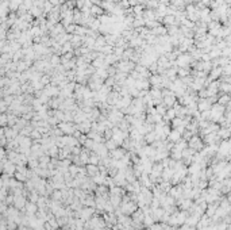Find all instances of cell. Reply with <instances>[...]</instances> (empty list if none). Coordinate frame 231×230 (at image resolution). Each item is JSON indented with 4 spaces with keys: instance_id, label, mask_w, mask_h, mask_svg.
I'll return each mask as SVG.
<instances>
[{
    "instance_id": "obj_2",
    "label": "cell",
    "mask_w": 231,
    "mask_h": 230,
    "mask_svg": "<svg viewBox=\"0 0 231 230\" xmlns=\"http://www.w3.org/2000/svg\"><path fill=\"white\" fill-rule=\"evenodd\" d=\"M191 61H192V57L189 54H180L176 60V65H178L180 68H187Z\"/></svg>"
},
{
    "instance_id": "obj_15",
    "label": "cell",
    "mask_w": 231,
    "mask_h": 230,
    "mask_svg": "<svg viewBox=\"0 0 231 230\" xmlns=\"http://www.w3.org/2000/svg\"><path fill=\"white\" fill-rule=\"evenodd\" d=\"M76 26H77V24H73V23H72V24H69V26L66 27V30H65V31H66L68 34L74 33V31H76Z\"/></svg>"
},
{
    "instance_id": "obj_1",
    "label": "cell",
    "mask_w": 231,
    "mask_h": 230,
    "mask_svg": "<svg viewBox=\"0 0 231 230\" xmlns=\"http://www.w3.org/2000/svg\"><path fill=\"white\" fill-rule=\"evenodd\" d=\"M108 119L110 122H112V125H118L121 121H123V114L118 108H112L108 114Z\"/></svg>"
},
{
    "instance_id": "obj_12",
    "label": "cell",
    "mask_w": 231,
    "mask_h": 230,
    "mask_svg": "<svg viewBox=\"0 0 231 230\" xmlns=\"http://www.w3.org/2000/svg\"><path fill=\"white\" fill-rule=\"evenodd\" d=\"M59 61H61V58H59L58 56H51L50 57V64H51V66H58L59 65Z\"/></svg>"
},
{
    "instance_id": "obj_7",
    "label": "cell",
    "mask_w": 231,
    "mask_h": 230,
    "mask_svg": "<svg viewBox=\"0 0 231 230\" xmlns=\"http://www.w3.org/2000/svg\"><path fill=\"white\" fill-rule=\"evenodd\" d=\"M91 121H85V122H81V123H77V130H80L81 133H88L91 130Z\"/></svg>"
},
{
    "instance_id": "obj_14",
    "label": "cell",
    "mask_w": 231,
    "mask_h": 230,
    "mask_svg": "<svg viewBox=\"0 0 231 230\" xmlns=\"http://www.w3.org/2000/svg\"><path fill=\"white\" fill-rule=\"evenodd\" d=\"M226 103H230V96H227V95H224V96H222L220 99H219V104H226Z\"/></svg>"
},
{
    "instance_id": "obj_13",
    "label": "cell",
    "mask_w": 231,
    "mask_h": 230,
    "mask_svg": "<svg viewBox=\"0 0 231 230\" xmlns=\"http://www.w3.org/2000/svg\"><path fill=\"white\" fill-rule=\"evenodd\" d=\"M177 73H178V76H181V77L184 79V77H187V76L189 75V72H188V69H184V68H180Z\"/></svg>"
},
{
    "instance_id": "obj_3",
    "label": "cell",
    "mask_w": 231,
    "mask_h": 230,
    "mask_svg": "<svg viewBox=\"0 0 231 230\" xmlns=\"http://www.w3.org/2000/svg\"><path fill=\"white\" fill-rule=\"evenodd\" d=\"M162 102H164V104L170 107V106L174 104V102H176V96H174V93L170 91H164V100Z\"/></svg>"
},
{
    "instance_id": "obj_5",
    "label": "cell",
    "mask_w": 231,
    "mask_h": 230,
    "mask_svg": "<svg viewBox=\"0 0 231 230\" xmlns=\"http://www.w3.org/2000/svg\"><path fill=\"white\" fill-rule=\"evenodd\" d=\"M212 103H211V100L209 99H203L202 97V100L199 102V104H198V107H199V111H202V112H204V111H209V110L212 108V106H211Z\"/></svg>"
},
{
    "instance_id": "obj_20",
    "label": "cell",
    "mask_w": 231,
    "mask_h": 230,
    "mask_svg": "<svg viewBox=\"0 0 231 230\" xmlns=\"http://www.w3.org/2000/svg\"><path fill=\"white\" fill-rule=\"evenodd\" d=\"M115 145H116V142H115V141H110L108 144H107V146H110V149H114Z\"/></svg>"
},
{
    "instance_id": "obj_18",
    "label": "cell",
    "mask_w": 231,
    "mask_h": 230,
    "mask_svg": "<svg viewBox=\"0 0 231 230\" xmlns=\"http://www.w3.org/2000/svg\"><path fill=\"white\" fill-rule=\"evenodd\" d=\"M7 122H8V118H7V115H2V125L3 126H6L7 125Z\"/></svg>"
},
{
    "instance_id": "obj_9",
    "label": "cell",
    "mask_w": 231,
    "mask_h": 230,
    "mask_svg": "<svg viewBox=\"0 0 231 230\" xmlns=\"http://www.w3.org/2000/svg\"><path fill=\"white\" fill-rule=\"evenodd\" d=\"M103 8L100 6H97V4H93L92 8H91V15L92 16H96V15H101L103 14Z\"/></svg>"
},
{
    "instance_id": "obj_19",
    "label": "cell",
    "mask_w": 231,
    "mask_h": 230,
    "mask_svg": "<svg viewBox=\"0 0 231 230\" xmlns=\"http://www.w3.org/2000/svg\"><path fill=\"white\" fill-rule=\"evenodd\" d=\"M222 89H223V91H231V86L230 84H223V86H222Z\"/></svg>"
},
{
    "instance_id": "obj_4",
    "label": "cell",
    "mask_w": 231,
    "mask_h": 230,
    "mask_svg": "<svg viewBox=\"0 0 231 230\" xmlns=\"http://www.w3.org/2000/svg\"><path fill=\"white\" fill-rule=\"evenodd\" d=\"M59 129H61L64 133H66V134H72L77 129V126L73 125L72 122H64V123H59Z\"/></svg>"
},
{
    "instance_id": "obj_17",
    "label": "cell",
    "mask_w": 231,
    "mask_h": 230,
    "mask_svg": "<svg viewBox=\"0 0 231 230\" xmlns=\"http://www.w3.org/2000/svg\"><path fill=\"white\" fill-rule=\"evenodd\" d=\"M156 135H157L156 133H149V134H147V141H149V142H150V141H154V139H156Z\"/></svg>"
},
{
    "instance_id": "obj_6",
    "label": "cell",
    "mask_w": 231,
    "mask_h": 230,
    "mask_svg": "<svg viewBox=\"0 0 231 230\" xmlns=\"http://www.w3.org/2000/svg\"><path fill=\"white\" fill-rule=\"evenodd\" d=\"M44 92L50 97V96H57L61 91H59V88L54 87V86H46V87L44 88Z\"/></svg>"
},
{
    "instance_id": "obj_21",
    "label": "cell",
    "mask_w": 231,
    "mask_h": 230,
    "mask_svg": "<svg viewBox=\"0 0 231 230\" xmlns=\"http://www.w3.org/2000/svg\"><path fill=\"white\" fill-rule=\"evenodd\" d=\"M138 2H139L141 4H142V3H146V4H147V3H149V0H138Z\"/></svg>"
},
{
    "instance_id": "obj_11",
    "label": "cell",
    "mask_w": 231,
    "mask_h": 230,
    "mask_svg": "<svg viewBox=\"0 0 231 230\" xmlns=\"http://www.w3.org/2000/svg\"><path fill=\"white\" fill-rule=\"evenodd\" d=\"M176 115H177V114H176V111L170 108V110H168V111H166V114H165V117H164V118L166 119V121H173V119L176 118Z\"/></svg>"
},
{
    "instance_id": "obj_10",
    "label": "cell",
    "mask_w": 231,
    "mask_h": 230,
    "mask_svg": "<svg viewBox=\"0 0 231 230\" xmlns=\"http://www.w3.org/2000/svg\"><path fill=\"white\" fill-rule=\"evenodd\" d=\"M169 139H170V141H173V142L180 141V131L174 130V131H172V133H169Z\"/></svg>"
},
{
    "instance_id": "obj_16",
    "label": "cell",
    "mask_w": 231,
    "mask_h": 230,
    "mask_svg": "<svg viewBox=\"0 0 231 230\" xmlns=\"http://www.w3.org/2000/svg\"><path fill=\"white\" fill-rule=\"evenodd\" d=\"M219 75H220V69H213V71H212V73H211V79H216V77H219Z\"/></svg>"
},
{
    "instance_id": "obj_8",
    "label": "cell",
    "mask_w": 231,
    "mask_h": 230,
    "mask_svg": "<svg viewBox=\"0 0 231 230\" xmlns=\"http://www.w3.org/2000/svg\"><path fill=\"white\" fill-rule=\"evenodd\" d=\"M189 145H191V148H193V149H202L203 148V144H202V141H200V138L199 137H193V138H191V141H189Z\"/></svg>"
}]
</instances>
